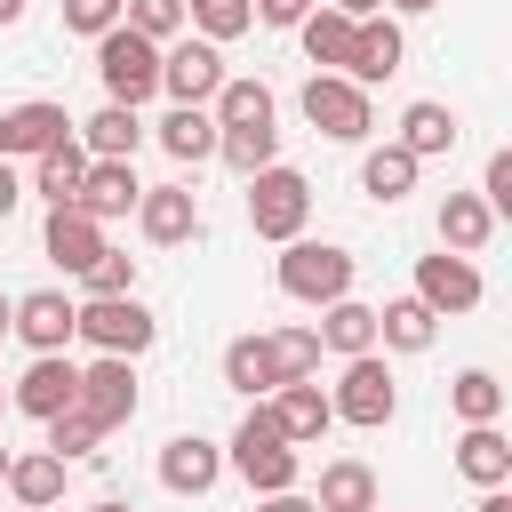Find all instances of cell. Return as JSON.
I'll return each mask as SVG.
<instances>
[{
  "instance_id": "db71d44e",
  "label": "cell",
  "mask_w": 512,
  "mask_h": 512,
  "mask_svg": "<svg viewBox=\"0 0 512 512\" xmlns=\"http://www.w3.org/2000/svg\"><path fill=\"white\" fill-rule=\"evenodd\" d=\"M0 416H8V384H0Z\"/></svg>"
},
{
  "instance_id": "f907efd6",
  "label": "cell",
  "mask_w": 512,
  "mask_h": 512,
  "mask_svg": "<svg viewBox=\"0 0 512 512\" xmlns=\"http://www.w3.org/2000/svg\"><path fill=\"white\" fill-rule=\"evenodd\" d=\"M16 16H24V0H0V32H8V24H16Z\"/></svg>"
},
{
  "instance_id": "f6af8a7d",
  "label": "cell",
  "mask_w": 512,
  "mask_h": 512,
  "mask_svg": "<svg viewBox=\"0 0 512 512\" xmlns=\"http://www.w3.org/2000/svg\"><path fill=\"white\" fill-rule=\"evenodd\" d=\"M256 512H320L304 488H280V496H256Z\"/></svg>"
},
{
  "instance_id": "8d00e7d4",
  "label": "cell",
  "mask_w": 512,
  "mask_h": 512,
  "mask_svg": "<svg viewBox=\"0 0 512 512\" xmlns=\"http://www.w3.org/2000/svg\"><path fill=\"white\" fill-rule=\"evenodd\" d=\"M216 160L232 176H256V168L280 160V128H216Z\"/></svg>"
},
{
  "instance_id": "d6a6232c",
  "label": "cell",
  "mask_w": 512,
  "mask_h": 512,
  "mask_svg": "<svg viewBox=\"0 0 512 512\" xmlns=\"http://www.w3.org/2000/svg\"><path fill=\"white\" fill-rule=\"evenodd\" d=\"M264 352H272V376L280 384H304V376H320V336L304 328V320H280V328H264ZM272 384V392H280Z\"/></svg>"
},
{
  "instance_id": "d590c367",
  "label": "cell",
  "mask_w": 512,
  "mask_h": 512,
  "mask_svg": "<svg viewBox=\"0 0 512 512\" xmlns=\"http://www.w3.org/2000/svg\"><path fill=\"white\" fill-rule=\"evenodd\" d=\"M40 432H48V440H40V448H56V456H64V464H80V456H96V448H104V440H112V432H104V424H96V416H88V408H80V400H72V408H56V416H48V424H40Z\"/></svg>"
},
{
  "instance_id": "e0dca14e",
  "label": "cell",
  "mask_w": 512,
  "mask_h": 512,
  "mask_svg": "<svg viewBox=\"0 0 512 512\" xmlns=\"http://www.w3.org/2000/svg\"><path fill=\"white\" fill-rule=\"evenodd\" d=\"M56 136H72V112H64L56 96H24V104H8V112H0V152H8V160L48 152Z\"/></svg>"
},
{
  "instance_id": "f35d334b",
  "label": "cell",
  "mask_w": 512,
  "mask_h": 512,
  "mask_svg": "<svg viewBox=\"0 0 512 512\" xmlns=\"http://www.w3.org/2000/svg\"><path fill=\"white\" fill-rule=\"evenodd\" d=\"M120 24H128V32H144V40H160V48H168V40H176V32H184V0H120Z\"/></svg>"
},
{
  "instance_id": "ac0fdd59",
  "label": "cell",
  "mask_w": 512,
  "mask_h": 512,
  "mask_svg": "<svg viewBox=\"0 0 512 512\" xmlns=\"http://www.w3.org/2000/svg\"><path fill=\"white\" fill-rule=\"evenodd\" d=\"M72 136H80V152H88V160H136V152H144V136H152V120H144L136 104H104V112L72 120Z\"/></svg>"
},
{
  "instance_id": "7dc6e473",
  "label": "cell",
  "mask_w": 512,
  "mask_h": 512,
  "mask_svg": "<svg viewBox=\"0 0 512 512\" xmlns=\"http://www.w3.org/2000/svg\"><path fill=\"white\" fill-rule=\"evenodd\" d=\"M440 0H384V16H432Z\"/></svg>"
},
{
  "instance_id": "7402d4cb",
  "label": "cell",
  "mask_w": 512,
  "mask_h": 512,
  "mask_svg": "<svg viewBox=\"0 0 512 512\" xmlns=\"http://www.w3.org/2000/svg\"><path fill=\"white\" fill-rule=\"evenodd\" d=\"M432 344H440V312H432L424 296H392V304H376V352L416 360V352H432Z\"/></svg>"
},
{
  "instance_id": "60d3db41",
  "label": "cell",
  "mask_w": 512,
  "mask_h": 512,
  "mask_svg": "<svg viewBox=\"0 0 512 512\" xmlns=\"http://www.w3.org/2000/svg\"><path fill=\"white\" fill-rule=\"evenodd\" d=\"M112 24H120V0H64V32L96 40V32H112Z\"/></svg>"
},
{
  "instance_id": "816d5d0a",
  "label": "cell",
  "mask_w": 512,
  "mask_h": 512,
  "mask_svg": "<svg viewBox=\"0 0 512 512\" xmlns=\"http://www.w3.org/2000/svg\"><path fill=\"white\" fill-rule=\"evenodd\" d=\"M8 312H16V296H0V336H8Z\"/></svg>"
},
{
  "instance_id": "836d02e7",
  "label": "cell",
  "mask_w": 512,
  "mask_h": 512,
  "mask_svg": "<svg viewBox=\"0 0 512 512\" xmlns=\"http://www.w3.org/2000/svg\"><path fill=\"white\" fill-rule=\"evenodd\" d=\"M448 408H456V424H504V384H496V368H456Z\"/></svg>"
},
{
  "instance_id": "8fae6325",
  "label": "cell",
  "mask_w": 512,
  "mask_h": 512,
  "mask_svg": "<svg viewBox=\"0 0 512 512\" xmlns=\"http://www.w3.org/2000/svg\"><path fill=\"white\" fill-rule=\"evenodd\" d=\"M408 296H424L440 320H456V312H480L488 280H480V264H472V256H448V248H432V256H416V288H408Z\"/></svg>"
},
{
  "instance_id": "1f68e13d",
  "label": "cell",
  "mask_w": 512,
  "mask_h": 512,
  "mask_svg": "<svg viewBox=\"0 0 512 512\" xmlns=\"http://www.w3.org/2000/svg\"><path fill=\"white\" fill-rule=\"evenodd\" d=\"M392 144L416 152V160H440V152H456V112L432 104V96H416V104L400 112V136H392Z\"/></svg>"
},
{
  "instance_id": "ee69618b",
  "label": "cell",
  "mask_w": 512,
  "mask_h": 512,
  "mask_svg": "<svg viewBox=\"0 0 512 512\" xmlns=\"http://www.w3.org/2000/svg\"><path fill=\"white\" fill-rule=\"evenodd\" d=\"M24 208V160H0V224Z\"/></svg>"
},
{
  "instance_id": "ffe728a7",
  "label": "cell",
  "mask_w": 512,
  "mask_h": 512,
  "mask_svg": "<svg viewBox=\"0 0 512 512\" xmlns=\"http://www.w3.org/2000/svg\"><path fill=\"white\" fill-rule=\"evenodd\" d=\"M80 176H88L80 136H56L48 152H32V160H24V192H40L48 208H72V200H80Z\"/></svg>"
},
{
  "instance_id": "603a6c76",
  "label": "cell",
  "mask_w": 512,
  "mask_h": 512,
  "mask_svg": "<svg viewBox=\"0 0 512 512\" xmlns=\"http://www.w3.org/2000/svg\"><path fill=\"white\" fill-rule=\"evenodd\" d=\"M152 144H160L176 168H200V160H216V120H208V104H168V112L152 120Z\"/></svg>"
},
{
  "instance_id": "484cf974",
  "label": "cell",
  "mask_w": 512,
  "mask_h": 512,
  "mask_svg": "<svg viewBox=\"0 0 512 512\" xmlns=\"http://www.w3.org/2000/svg\"><path fill=\"white\" fill-rule=\"evenodd\" d=\"M312 336H320V352H336V360H352V352H376V304H360V296H336V304H320Z\"/></svg>"
},
{
  "instance_id": "9c48e42d",
  "label": "cell",
  "mask_w": 512,
  "mask_h": 512,
  "mask_svg": "<svg viewBox=\"0 0 512 512\" xmlns=\"http://www.w3.org/2000/svg\"><path fill=\"white\" fill-rule=\"evenodd\" d=\"M72 320H80V296L72 288H24L16 312H8V336L24 352H72Z\"/></svg>"
},
{
  "instance_id": "7c38bea8",
  "label": "cell",
  "mask_w": 512,
  "mask_h": 512,
  "mask_svg": "<svg viewBox=\"0 0 512 512\" xmlns=\"http://www.w3.org/2000/svg\"><path fill=\"white\" fill-rule=\"evenodd\" d=\"M80 408H88L104 432L136 424V408H144V392H136V360H120V352H96V360L80 368Z\"/></svg>"
},
{
  "instance_id": "ba28073f",
  "label": "cell",
  "mask_w": 512,
  "mask_h": 512,
  "mask_svg": "<svg viewBox=\"0 0 512 512\" xmlns=\"http://www.w3.org/2000/svg\"><path fill=\"white\" fill-rule=\"evenodd\" d=\"M216 88H224V48L200 40V32H176L160 48V96L168 104H208Z\"/></svg>"
},
{
  "instance_id": "f5cc1de1",
  "label": "cell",
  "mask_w": 512,
  "mask_h": 512,
  "mask_svg": "<svg viewBox=\"0 0 512 512\" xmlns=\"http://www.w3.org/2000/svg\"><path fill=\"white\" fill-rule=\"evenodd\" d=\"M0 480H8V440H0Z\"/></svg>"
},
{
  "instance_id": "f546056e",
  "label": "cell",
  "mask_w": 512,
  "mask_h": 512,
  "mask_svg": "<svg viewBox=\"0 0 512 512\" xmlns=\"http://www.w3.org/2000/svg\"><path fill=\"white\" fill-rule=\"evenodd\" d=\"M456 472H464L472 488H504V480H512V440H504V424H464Z\"/></svg>"
},
{
  "instance_id": "2e32d148",
  "label": "cell",
  "mask_w": 512,
  "mask_h": 512,
  "mask_svg": "<svg viewBox=\"0 0 512 512\" xmlns=\"http://www.w3.org/2000/svg\"><path fill=\"white\" fill-rule=\"evenodd\" d=\"M40 256H48L64 280H80V272L104 256V224H96L88 208H48V224H40Z\"/></svg>"
},
{
  "instance_id": "52a82bcc",
  "label": "cell",
  "mask_w": 512,
  "mask_h": 512,
  "mask_svg": "<svg viewBox=\"0 0 512 512\" xmlns=\"http://www.w3.org/2000/svg\"><path fill=\"white\" fill-rule=\"evenodd\" d=\"M328 408H336V424H360V432H384V424L400 416V384H392V368H384V352H352V360H344V376L328 384Z\"/></svg>"
},
{
  "instance_id": "ab89813d",
  "label": "cell",
  "mask_w": 512,
  "mask_h": 512,
  "mask_svg": "<svg viewBox=\"0 0 512 512\" xmlns=\"http://www.w3.org/2000/svg\"><path fill=\"white\" fill-rule=\"evenodd\" d=\"M128 288H136V256L104 240V256H96V264L80 272V296H128Z\"/></svg>"
},
{
  "instance_id": "7a4b0ae2",
  "label": "cell",
  "mask_w": 512,
  "mask_h": 512,
  "mask_svg": "<svg viewBox=\"0 0 512 512\" xmlns=\"http://www.w3.org/2000/svg\"><path fill=\"white\" fill-rule=\"evenodd\" d=\"M272 280H280V296L288 304H336V296H352V280H360V256L352 248H336V240H280V264H272Z\"/></svg>"
},
{
  "instance_id": "c3c4849f",
  "label": "cell",
  "mask_w": 512,
  "mask_h": 512,
  "mask_svg": "<svg viewBox=\"0 0 512 512\" xmlns=\"http://www.w3.org/2000/svg\"><path fill=\"white\" fill-rule=\"evenodd\" d=\"M328 8H336V16H352V24H360V16H376V8H384V0H328Z\"/></svg>"
},
{
  "instance_id": "5b68a950",
  "label": "cell",
  "mask_w": 512,
  "mask_h": 512,
  "mask_svg": "<svg viewBox=\"0 0 512 512\" xmlns=\"http://www.w3.org/2000/svg\"><path fill=\"white\" fill-rule=\"evenodd\" d=\"M96 80H104V104H136L144 112L160 96V40H144L128 24L96 32Z\"/></svg>"
},
{
  "instance_id": "30bf717a",
  "label": "cell",
  "mask_w": 512,
  "mask_h": 512,
  "mask_svg": "<svg viewBox=\"0 0 512 512\" xmlns=\"http://www.w3.org/2000/svg\"><path fill=\"white\" fill-rule=\"evenodd\" d=\"M72 400H80V360H72V352H32L24 376L8 384V408L32 416V424H48V416L72 408Z\"/></svg>"
},
{
  "instance_id": "4316f807",
  "label": "cell",
  "mask_w": 512,
  "mask_h": 512,
  "mask_svg": "<svg viewBox=\"0 0 512 512\" xmlns=\"http://www.w3.org/2000/svg\"><path fill=\"white\" fill-rule=\"evenodd\" d=\"M64 480H72V464H64L56 448H24V456L8 448V480H0V488H8L16 504H64Z\"/></svg>"
},
{
  "instance_id": "b9f144b4",
  "label": "cell",
  "mask_w": 512,
  "mask_h": 512,
  "mask_svg": "<svg viewBox=\"0 0 512 512\" xmlns=\"http://www.w3.org/2000/svg\"><path fill=\"white\" fill-rule=\"evenodd\" d=\"M480 200L496 208V224L512 216V152H488V168H480Z\"/></svg>"
},
{
  "instance_id": "d4e9b609",
  "label": "cell",
  "mask_w": 512,
  "mask_h": 512,
  "mask_svg": "<svg viewBox=\"0 0 512 512\" xmlns=\"http://www.w3.org/2000/svg\"><path fill=\"white\" fill-rule=\"evenodd\" d=\"M416 176H424V160L400 152V144H368V152H360V192H368L376 208H400V200L416 192Z\"/></svg>"
},
{
  "instance_id": "277c9868",
  "label": "cell",
  "mask_w": 512,
  "mask_h": 512,
  "mask_svg": "<svg viewBox=\"0 0 512 512\" xmlns=\"http://www.w3.org/2000/svg\"><path fill=\"white\" fill-rule=\"evenodd\" d=\"M248 184V232L256 240H296L304 224H312V176L304 168H288V160H272V168H256V176H240Z\"/></svg>"
},
{
  "instance_id": "7bdbcfd3",
  "label": "cell",
  "mask_w": 512,
  "mask_h": 512,
  "mask_svg": "<svg viewBox=\"0 0 512 512\" xmlns=\"http://www.w3.org/2000/svg\"><path fill=\"white\" fill-rule=\"evenodd\" d=\"M248 16H256L264 32H296V24L312 16V0H248Z\"/></svg>"
},
{
  "instance_id": "4fadbf2b",
  "label": "cell",
  "mask_w": 512,
  "mask_h": 512,
  "mask_svg": "<svg viewBox=\"0 0 512 512\" xmlns=\"http://www.w3.org/2000/svg\"><path fill=\"white\" fill-rule=\"evenodd\" d=\"M136 232H144L152 248L200 240V192H192V184H144V192H136Z\"/></svg>"
},
{
  "instance_id": "83f0119b",
  "label": "cell",
  "mask_w": 512,
  "mask_h": 512,
  "mask_svg": "<svg viewBox=\"0 0 512 512\" xmlns=\"http://www.w3.org/2000/svg\"><path fill=\"white\" fill-rule=\"evenodd\" d=\"M312 504H320V512H376V504H384V488H376V472H368L360 456H328V464H320Z\"/></svg>"
},
{
  "instance_id": "9f6ffc18",
  "label": "cell",
  "mask_w": 512,
  "mask_h": 512,
  "mask_svg": "<svg viewBox=\"0 0 512 512\" xmlns=\"http://www.w3.org/2000/svg\"><path fill=\"white\" fill-rule=\"evenodd\" d=\"M0 160H8V152H0Z\"/></svg>"
},
{
  "instance_id": "f1b7e54d",
  "label": "cell",
  "mask_w": 512,
  "mask_h": 512,
  "mask_svg": "<svg viewBox=\"0 0 512 512\" xmlns=\"http://www.w3.org/2000/svg\"><path fill=\"white\" fill-rule=\"evenodd\" d=\"M272 112H280V96L264 80H248V72H224V88L208 96V120L216 128H272Z\"/></svg>"
},
{
  "instance_id": "d6986e66",
  "label": "cell",
  "mask_w": 512,
  "mask_h": 512,
  "mask_svg": "<svg viewBox=\"0 0 512 512\" xmlns=\"http://www.w3.org/2000/svg\"><path fill=\"white\" fill-rule=\"evenodd\" d=\"M264 408L280 416L288 448H320V440H328V424H336V408H328L320 376H304V384H280V392H264Z\"/></svg>"
},
{
  "instance_id": "cb8c5ba5",
  "label": "cell",
  "mask_w": 512,
  "mask_h": 512,
  "mask_svg": "<svg viewBox=\"0 0 512 512\" xmlns=\"http://www.w3.org/2000/svg\"><path fill=\"white\" fill-rule=\"evenodd\" d=\"M136 160H88V176H80V200L72 208H88L96 224H120V216H136Z\"/></svg>"
},
{
  "instance_id": "6f0895ef",
  "label": "cell",
  "mask_w": 512,
  "mask_h": 512,
  "mask_svg": "<svg viewBox=\"0 0 512 512\" xmlns=\"http://www.w3.org/2000/svg\"><path fill=\"white\" fill-rule=\"evenodd\" d=\"M376 512H384V504H376Z\"/></svg>"
},
{
  "instance_id": "9a60e30c",
  "label": "cell",
  "mask_w": 512,
  "mask_h": 512,
  "mask_svg": "<svg viewBox=\"0 0 512 512\" xmlns=\"http://www.w3.org/2000/svg\"><path fill=\"white\" fill-rule=\"evenodd\" d=\"M408 64V32H400V16H360L352 24V56H344V80H360V88H376V80H392Z\"/></svg>"
},
{
  "instance_id": "3957f363",
  "label": "cell",
  "mask_w": 512,
  "mask_h": 512,
  "mask_svg": "<svg viewBox=\"0 0 512 512\" xmlns=\"http://www.w3.org/2000/svg\"><path fill=\"white\" fill-rule=\"evenodd\" d=\"M72 344L88 352H120V360H144L160 344V320L152 304L128 288V296H80V320H72Z\"/></svg>"
},
{
  "instance_id": "e575fe53",
  "label": "cell",
  "mask_w": 512,
  "mask_h": 512,
  "mask_svg": "<svg viewBox=\"0 0 512 512\" xmlns=\"http://www.w3.org/2000/svg\"><path fill=\"white\" fill-rule=\"evenodd\" d=\"M224 384L240 392V400H264L280 376H272V352H264V336H232L224 344Z\"/></svg>"
},
{
  "instance_id": "4dcf8cb0",
  "label": "cell",
  "mask_w": 512,
  "mask_h": 512,
  "mask_svg": "<svg viewBox=\"0 0 512 512\" xmlns=\"http://www.w3.org/2000/svg\"><path fill=\"white\" fill-rule=\"evenodd\" d=\"M296 48H304L312 72H344V56H352V16H336L328 0H312V16L296 24Z\"/></svg>"
},
{
  "instance_id": "44dd1931",
  "label": "cell",
  "mask_w": 512,
  "mask_h": 512,
  "mask_svg": "<svg viewBox=\"0 0 512 512\" xmlns=\"http://www.w3.org/2000/svg\"><path fill=\"white\" fill-rule=\"evenodd\" d=\"M432 232H440V248H448V256H480V248L496 240V208H488L480 192H440Z\"/></svg>"
},
{
  "instance_id": "74e56055",
  "label": "cell",
  "mask_w": 512,
  "mask_h": 512,
  "mask_svg": "<svg viewBox=\"0 0 512 512\" xmlns=\"http://www.w3.org/2000/svg\"><path fill=\"white\" fill-rule=\"evenodd\" d=\"M184 32H200V40L232 48L240 32H256V16H248V0H184Z\"/></svg>"
},
{
  "instance_id": "8992f818",
  "label": "cell",
  "mask_w": 512,
  "mask_h": 512,
  "mask_svg": "<svg viewBox=\"0 0 512 512\" xmlns=\"http://www.w3.org/2000/svg\"><path fill=\"white\" fill-rule=\"evenodd\" d=\"M296 104H304L312 136H328V144H368V128H376V96L360 80H344V72H312L296 88Z\"/></svg>"
},
{
  "instance_id": "bcb514c9",
  "label": "cell",
  "mask_w": 512,
  "mask_h": 512,
  "mask_svg": "<svg viewBox=\"0 0 512 512\" xmlns=\"http://www.w3.org/2000/svg\"><path fill=\"white\" fill-rule=\"evenodd\" d=\"M472 512H512V480H504V488H480V504H472Z\"/></svg>"
},
{
  "instance_id": "5bb4252c",
  "label": "cell",
  "mask_w": 512,
  "mask_h": 512,
  "mask_svg": "<svg viewBox=\"0 0 512 512\" xmlns=\"http://www.w3.org/2000/svg\"><path fill=\"white\" fill-rule=\"evenodd\" d=\"M160 488L168 496H208L216 480H224V440H208V432H176V440H160Z\"/></svg>"
},
{
  "instance_id": "11a10c76",
  "label": "cell",
  "mask_w": 512,
  "mask_h": 512,
  "mask_svg": "<svg viewBox=\"0 0 512 512\" xmlns=\"http://www.w3.org/2000/svg\"><path fill=\"white\" fill-rule=\"evenodd\" d=\"M24 512H56V504H24Z\"/></svg>"
},
{
  "instance_id": "6da1fadb",
  "label": "cell",
  "mask_w": 512,
  "mask_h": 512,
  "mask_svg": "<svg viewBox=\"0 0 512 512\" xmlns=\"http://www.w3.org/2000/svg\"><path fill=\"white\" fill-rule=\"evenodd\" d=\"M224 472H240V480H248V496H280V488H296V480H304V456L288 448V432H280V416H272L264 400H248L240 432L224 440Z\"/></svg>"
},
{
  "instance_id": "681fc988",
  "label": "cell",
  "mask_w": 512,
  "mask_h": 512,
  "mask_svg": "<svg viewBox=\"0 0 512 512\" xmlns=\"http://www.w3.org/2000/svg\"><path fill=\"white\" fill-rule=\"evenodd\" d=\"M80 512H136V504H120V496H96V504H80Z\"/></svg>"
}]
</instances>
